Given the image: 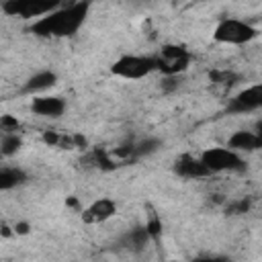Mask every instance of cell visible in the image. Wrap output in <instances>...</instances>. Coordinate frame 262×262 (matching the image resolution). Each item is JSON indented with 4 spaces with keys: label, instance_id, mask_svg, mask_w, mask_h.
<instances>
[{
    "label": "cell",
    "instance_id": "6da1fadb",
    "mask_svg": "<svg viewBox=\"0 0 262 262\" xmlns=\"http://www.w3.org/2000/svg\"><path fill=\"white\" fill-rule=\"evenodd\" d=\"M90 10L88 2H70L59 4L53 12L37 18L31 25V33L37 37H70L86 20Z\"/></svg>",
    "mask_w": 262,
    "mask_h": 262
},
{
    "label": "cell",
    "instance_id": "7a4b0ae2",
    "mask_svg": "<svg viewBox=\"0 0 262 262\" xmlns=\"http://www.w3.org/2000/svg\"><path fill=\"white\" fill-rule=\"evenodd\" d=\"M258 37L256 27L242 18H221L213 29V39L223 45H244Z\"/></svg>",
    "mask_w": 262,
    "mask_h": 262
},
{
    "label": "cell",
    "instance_id": "3957f363",
    "mask_svg": "<svg viewBox=\"0 0 262 262\" xmlns=\"http://www.w3.org/2000/svg\"><path fill=\"white\" fill-rule=\"evenodd\" d=\"M158 70L154 55H137V53H125L117 57L111 66V72L125 80H141Z\"/></svg>",
    "mask_w": 262,
    "mask_h": 262
},
{
    "label": "cell",
    "instance_id": "277c9868",
    "mask_svg": "<svg viewBox=\"0 0 262 262\" xmlns=\"http://www.w3.org/2000/svg\"><path fill=\"white\" fill-rule=\"evenodd\" d=\"M201 160H203V164L207 166V170L211 174H217V172H242L246 168L244 158L237 151L229 149L227 145L225 147H207L201 154Z\"/></svg>",
    "mask_w": 262,
    "mask_h": 262
},
{
    "label": "cell",
    "instance_id": "5b68a950",
    "mask_svg": "<svg viewBox=\"0 0 262 262\" xmlns=\"http://www.w3.org/2000/svg\"><path fill=\"white\" fill-rule=\"evenodd\" d=\"M156 57V63H158V72H162L164 76H180L182 72L188 70L190 66V51L182 45H174V43H168L160 49Z\"/></svg>",
    "mask_w": 262,
    "mask_h": 262
},
{
    "label": "cell",
    "instance_id": "8992f818",
    "mask_svg": "<svg viewBox=\"0 0 262 262\" xmlns=\"http://www.w3.org/2000/svg\"><path fill=\"white\" fill-rule=\"evenodd\" d=\"M59 6L55 0H6L2 2V12L8 16H20V18H41L49 12H53Z\"/></svg>",
    "mask_w": 262,
    "mask_h": 262
},
{
    "label": "cell",
    "instance_id": "52a82bcc",
    "mask_svg": "<svg viewBox=\"0 0 262 262\" xmlns=\"http://www.w3.org/2000/svg\"><path fill=\"white\" fill-rule=\"evenodd\" d=\"M258 108H262V82L246 86L244 90L233 94L227 102V111L233 115H246V113H252Z\"/></svg>",
    "mask_w": 262,
    "mask_h": 262
},
{
    "label": "cell",
    "instance_id": "ba28073f",
    "mask_svg": "<svg viewBox=\"0 0 262 262\" xmlns=\"http://www.w3.org/2000/svg\"><path fill=\"white\" fill-rule=\"evenodd\" d=\"M82 213V221L84 223H104L106 219H111L117 213V203L113 199H96L92 201L86 209L80 211Z\"/></svg>",
    "mask_w": 262,
    "mask_h": 262
},
{
    "label": "cell",
    "instance_id": "9c48e42d",
    "mask_svg": "<svg viewBox=\"0 0 262 262\" xmlns=\"http://www.w3.org/2000/svg\"><path fill=\"white\" fill-rule=\"evenodd\" d=\"M174 172H176L180 178H190V180H194V178H205V176L211 174V172L207 170V166L203 164L201 156L194 158V156H190V154H184V156H180V158L174 162Z\"/></svg>",
    "mask_w": 262,
    "mask_h": 262
},
{
    "label": "cell",
    "instance_id": "30bf717a",
    "mask_svg": "<svg viewBox=\"0 0 262 262\" xmlns=\"http://www.w3.org/2000/svg\"><path fill=\"white\" fill-rule=\"evenodd\" d=\"M31 111L39 117L57 119L66 113V100L59 96H33Z\"/></svg>",
    "mask_w": 262,
    "mask_h": 262
},
{
    "label": "cell",
    "instance_id": "8fae6325",
    "mask_svg": "<svg viewBox=\"0 0 262 262\" xmlns=\"http://www.w3.org/2000/svg\"><path fill=\"white\" fill-rule=\"evenodd\" d=\"M55 82H57L55 72H51V70H41V72L33 74V76L23 84V94L39 96L41 92H45V90H49L51 86H55Z\"/></svg>",
    "mask_w": 262,
    "mask_h": 262
},
{
    "label": "cell",
    "instance_id": "7c38bea8",
    "mask_svg": "<svg viewBox=\"0 0 262 262\" xmlns=\"http://www.w3.org/2000/svg\"><path fill=\"white\" fill-rule=\"evenodd\" d=\"M227 147L233 149V151H254V149H260L262 147V139L258 137L256 131H235L229 139H227Z\"/></svg>",
    "mask_w": 262,
    "mask_h": 262
},
{
    "label": "cell",
    "instance_id": "4fadbf2b",
    "mask_svg": "<svg viewBox=\"0 0 262 262\" xmlns=\"http://www.w3.org/2000/svg\"><path fill=\"white\" fill-rule=\"evenodd\" d=\"M149 242H151V237L145 227H133L125 235L119 237V248H125L131 252H141Z\"/></svg>",
    "mask_w": 262,
    "mask_h": 262
},
{
    "label": "cell",
    "instance_id": "5bb4252c",
    "mask_svg": "<svg viewBox=\"0 0 262 262\" xmlns=\"http://www.w3.org/2000/svg\"><path fill=\"white\" fill-rule=\"evenodd\" d=\"M27 172L16 166H4L0 168V190H12L16 186H23L27 182Z\"/></svg>",
    "mask_w": 262,
    "mask_h": 262
},
{
    "label": "cell",
    "instance_id": "9a60e30c",
    "mask_svg": "<svg viewBox=\"0 0 262 262\" xmlns=\"http://www.w3.org/2000/svg\"><path fill=\"white\" fill-rule=\"evenodd\" d=\"M209 80H211V86L217 88L219 92H227L231 86L237 84L239 76L231 70H211L209 72Z\"/></svg>",
    "mask_w": 262,
    "mask_h": 262
},
{
    "label": "cell",
    "instance_id": "2e32d148",
    "mask_svg": "<svg viewBox=\"0 0 262 262\" xmlns=\"http://www.w3.org/2000/svg\"><path fill=\"white\" fill-rule=\"evenodd\" d=\"M20 147H23L20 135H16V133L2 135V141H0V154H2V158H12V156H16V151H18Z\"/></svg>",
    "mask_w": 262,
    "mask_h": 262
},
{
    "label": "cell",
    "instance_id": "e0dca14e",
    "mask_svg": "<svg viewBox=\"0 0 262 262\" xmlns=\"http://www.w3.org/2000/svg\"><path fill=\"white\" fill-rule=\"evenodd\" d=\"M135 145V158H143V156H151L160 149L162 141L158 137H145V139H139L133 143Z\"/></svg>",
    "mask_w": 262,
    "mask_h": 262
},
{
    "label": "cell",
    "instance_id": "ac0fdd59",
    "mask_svg": "<svg viewBox=\"0 0 262 262\" xmlns=\"http://www.w3.org/2000/svg\"><path fill=\"white\" fill-rule=\"evenodd\" d=\"M250 207H252V203H250V199H237V201H231L227 207H225V213L227 215H244V213H248L250 211Z\"/></svg>",
    "mask_w": 262,
    "mask_h": 262
},
{
    "label": "cell",
    "instance_id": "d6986e66",
    "mask_svg": "<svg viewBox=\"0 0 262 262\" xmlns=\"http://www.w3.org/2000/svg\"><path fill=\"white\" fill-rule=\"evenodd\" d=\"M18 127H20V121H18L14 115H2V117H0V129H2L4 135L16 133Z\"/></svg>",
    "mask_w": 262,
    "mask_h": 262
},
{
    "label": "cell",
    "instance_id": "ffe728a7",
    "mask_svg": "<svg viewBox=\"0 0 262 262\" xmlns=\"http://www.w3.org/2000/svg\"><path fill=\"white\" fill-rule=\"evenodd\" d=\"M178 86H180L178 76H164V78H162V82H160V88H162V92H164V94L174 92Z\"/></svg>",
    "mask_w": 262,
    "mask_h": 262
},
{
    "label": "cell",
    "instance_id": "44dd1931",
    "mask_svg": "<svg viewBox=\"0 0 262 262\" xmlns=\"http://www.w3.org/2000/svg\"><path fill=\"white\" fill-rule=\"evenodd\" d=\"M145 229H147V233H149V237H151V239H160V235H162V223H160V219H158V217L147 219Z\"/></svg>",
    "mask_w": 262,
    "mask_h": 262
},
{
    "label": "cell",
    "instance_id": "7402d4cb",
    "mask_svg": "<svg viewBox=\"0 0 262 262\" xmlns=\"http://www.w3.org/2000/svg\"><path fill=\"white\" fill-rule=\"evenodd\" d=\"M192 262H231L225 256H203V258H194Z\"/></svg>",
    "mask_w": 262,
    "mask_h": 262
},
{
    "label": "cell",
    "instance_id": "603a6c76",
    "mask_svg": "<svg viewBox=\"0 0 262 262\" xmlns=\"http://www.w3.org/2000/svg\"><path fill=\"white\" fill-rule=\"evenodd\" d=\"M29 229H31V225H29L27 221H18V223H14V233H18V235H27Z\"/></svg>",
    "mask_w": 262,
    "mask_h": 262
},
{
    "label": "cell",
    "instance_id": "cb8c5ba5",
    "mask_svg": "<svg viewBox=\"0 0 262 262\" xmlns=\"http://www.w3.org/2000/svg\"><path fill=\"white\" fill-rule=\"evenodd\" d=\"M66 205H68V207H74V209H80V211H82V205H80V203H78V201H76L74 196L66 199Z\"/></svg>",
    "mask_w": 262,
    "mask_h": 262
},
{
    "label": "cell",
    "instance_id": "d4e9b609",
    "mask_svg": "<svg viewBox=\"0 0 262 262\" xmlns=\"http://www.w3.org/2000/svg\"><path fill=\"white\" fill-rule=\"evenodd\" d=\"M10 233H12V231H10V227H8L6 223H2V235H4V237H8Z\"/></svg>",
    "mask_w": 262,
    "mask_h": 262
},
{
    "label": "cell",
    "instance_id": "484cf974",
    "mask_svg": "<svg viewBox=\"0 0 262 262\" xmlns=\"http://www.w3.org/2000/svg\"><path fill=\"white\" fill-rule=\"evenodd\" d=\"M256 133H258V137L262 139V121H258V125H256Z\"/></svg>",
    "mask_w": 262,
    "mask_h": 262
}]
</instances>
